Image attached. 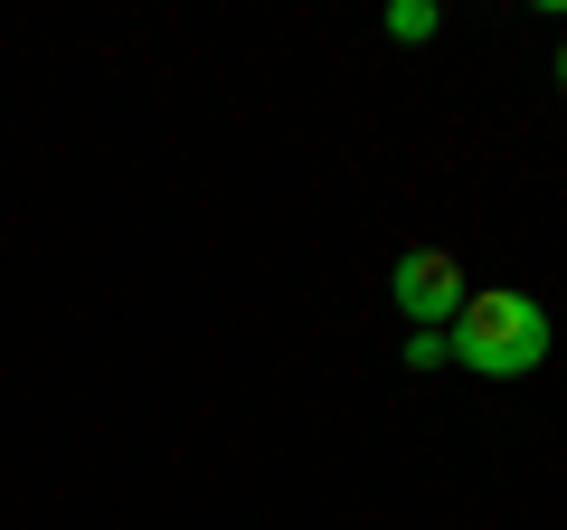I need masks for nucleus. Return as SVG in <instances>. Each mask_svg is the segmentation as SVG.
<instances>
[{
  "label": "nucleus",
  "instance_id": "20e7f679",
  "mask_svg": "<svg viewBox=\"0 0 567 530\" xmlns=\"http://www.w3.org/2000/svg\"><path fill=\"white\" fill-rule=\"evenodd\" d=\"M454 350H445V332H416V342H406V369H445Z\"/></svg>",
  "mask_w": 567,
  "mask_h": 530
},
{
  "label": "nucleus",
  "instance_id": "f257e3e1",
  "mask_svg": "<svg viewBox=\"0 0 567 530\" xmlns=\"http://www.w3.org/2000/svg\"><path fill=\"white\" fill-rule=\"evenodd\" d=\"M445 350L473 369V379H529L548 360V313L529 294L492 285V294H464V313L445 323Z\"/></svg>",
  "mask_w": 567,
  "mask_h": 530
},
{
  "label": "nucleus",
  "instance_id": "f03ea898",
  "mask_svg": "<svg viewBox=\"0 0 567 530\" xmlns=\"http://www.w3.org/2000/svg\"><path fill=\"white\" fill-rule=\"evenodd\" d=\"M388 294H398V313H406L416 332H445L454 313H464V294H473V285H464V265H454L445 246H406L398 275H388Z\"/></svg>",
  "mask_w": 567,
  "mask_h": 530
},
{
  "label": "nucleus",
  "instance_id": "39448f33",
  "mask_svg": "<svg viewBox=\"0 0 567 530\" xmlns=\"http://www.w3.org/2000/svg\"><path fill=\"white\" fill-rule=\"evenodd\" d=\"M558 95H567V48H558Z\"/></svg>",
  "mask_w": 567,
  "mask_h": 530
},
{
  "label": "nucleus",
  "instance_id": "7ed1b4c3",
  "mask_svg": "<svg viewBox=\"0 0 567 530\" xmlns=\"http://www.w3.org/2000/svg\"><path fill=\"white\" fill-rule=\"evenodd\" d=\"M435 29H445V10H435V0H398V10H388V39H435Z\"/></svg>",
  "mask_w": 567,
  "mask_h": 530
}]
</instances>
